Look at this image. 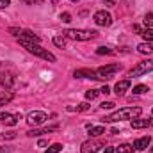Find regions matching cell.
Wrapping results in <instances>:
<instances>
[{"instance_id":"6da1fadb","label":"cell","mask_w":153,"mask_h":153,"mask_svg":"<svg viewBox=\"0 0 153 153\" xmlns=\"http://www.w3.org/2000/svg\"><path fill=\"white\" fill-rule=\"evenodd\" d=\"M143 112V109L141 107H125V109H119V111H116L112 114L105 116L103 117V121H107V123H117V121H126V119H135V117H139Z\"/></svg>"},{"instance_id":"7a4b0ae2","label":"cell","mask_w":153,"mask_h":153,"mask_svg":"<svg viewBox=\"0 0 153 153\" xmlns=\"http://www.w3.org/2000/svg\"><path fill=\"white\" fill-rule=\"evenodd\" d=\"M18 41H20V45H22L29 53H32V55H36V57H41V59H45V61H48V62H55V55H53L52 52H48L46 48H43L39 43L25 41V39H18Z\"/></svg>"},{"instance_id":"3957f363","label":"cell","mask_w":153,"mask_h":153,"mask_svg":"<svg viewBox=\"0 0 153 153\" xmlns=\"http://www.w3.org/2000/svg\"><path fill=\"white\" fill-rule=\"evenodd\" d=\"M16 76H18V73H16L14 66L5 64V66L0 68V82H2V85L5 89H13V85L16 82Z\"/></svg>"},{"instance_id":"277c9868","label":"cell","mask_w":153,"mask_h":153,"mask_svg":"<svg viewBox=\"0 0 153 153\" xmlns=\"http://www.w3.org/2000/svg\"><path fill=\"white\" fill-rule=\"evenodd\" d=\"M62 34L73 41H89V39L96 38L98 32L96 30H84V29H66Z\"/></svg>"},{"instance_id":"5b68a950","label":"cell","mask_w":153,"mask_h":153,"mask_svg":"<svg viewBox=\"0 0 153 153\" xmlns=\"http://www.w3.org/2000/svg\"><path fill=\"white\" fill-rule=\"evenodd\" d=\"M150 71H153V61H152V59L137 62V64L128 71V76H130V78H135V76L146 75V73H150Z\"/></svg>"},{"instance_id":"8992f818","label":"cell","mask_w":153,"mask_h":153,"mask_svg":"<svg viewBox=\"0 0 153 153\" xmlns=\"http://www.w3.org/2000/svg\"><path fill=\"white\" fill-rule=\"evenodd\" d=\"M121 70V64H107V66H100L98 70H94L96 71V76H98V80H111L112 76L117 73Z\"/></svg>"},{"instance_id":"52a82bcc","label":"cell","mask_w":153,"mask_h":153,"mask_svg":"<svg viewBox=\"0 0 153 153\" xmlns=\"http://www.w3.org/2000/svg\"><path fill=\"white\" fill-rule=\"evenodd\" d=\"M45 121H48V114L43 112V111H32V112L27 114V123H29L30 126H34V128L41 126Z\"/></svg>"},{"instance_id":"ba28073f","label":"cell","mask_w":153,"mask_h":153,"mask_svg":"<svg viewBox=\"0 0 153 153\" xmlns=\"http://www.w3.org/2000/svg\"><path fill=\"white\" fill-rule=\"evenodd\" d=\"M93 20H94V23L100 25V27H109V25H112V16H111L107 11H96L94 16H93Z\"/></svg>"},{"instance_id":"9c48e42d","label":"cell","mask_w":153,"mask_h":153,"mask_svg":"<svg viewBox=\"0 0 153 153\" xmlns=\"http://www.w3.org/2000/svg\"><path fill=\"white\" fill-rule=\"evenodd\" d=\"M18 119H22L20 114H11V112H0V123L5 126H14L18 123Z\"/></svg>"},{"instance_id":"30bf717a","label":"cell","mask_w":153,"mask_h":153,"mask_svg":"<svg viewBox=\"0 0 153 153\" xmlns=\"http://www.w3.org/2000/svg\"><path fill=\"white\" fill-rule=\"evenodd\" d=\"M150 144H152V137H150V135H146V137H141V139L134 141V150L143 152V150H148V148H150Z\"/></svg>"},{"instance_id":"8fae6325","label":"cell","mask_w":153,"mask_h":153,"mask_svg":"<svg viewBox=\"0 0 153 153\" xmlns=\"http://www.w3.org/2000/svg\"><path fill=\"white\" fill-rule=\"evenodd\" d=\"M98 150H100V143H96V141H85V143H82L80 153H96Z\"/></svg>"},{"instance_id":"7c38bea8","label":"cell","mask_w":153,"mask_h":153,"mask_svg":"<svg viewBox=\"0 0 153 153\" xmlns=\"http://www.w3.org/2000/svg\"><path fill=\"white\" fill-rule=\"evenodd\" d=\"M132 128L134 130H139V128H150L153 126V119H139V117H135V119H132Z\"/></svg>"},{"instance_id":"4fadbf2b","label":"cell","mask_w":153,"mask_h":153,"mask_svg":"<svg viewBox=\"0 0 153 153\" xmlns=\"http://www.w3.org/2000/svg\"><path fill=\"white\" fill-rule=\"evenodd\" d=\"M76 78H93V80H98L96 71L94 70H87V68H82V70H76L75 71Z\"/></svg>"},{"instance_id":"5bb4252c","label":"cell","mask_w":153,"mask_h":153,"mask_svg":"<svg viewBox=\"0 0 153 153\" xmlns=\"http://www.w3.org/2000/svg\"><path fill=\"white\" fill-rule=\"evenodd\" d=\"M57 128H59L57 125H53V126H48V128H34V130H29V132H27V135H29V137H38V135H41V134L55 132Z\"/></svg>"},{"instance_id":"9a60e30c","label":"cell","mask_w":153,"mask_h":153,"mask_svg":"<svg viewBox=\"0 0 153 153\" xmlns=\"http://www.w3.org/2000/svg\"><path fill=\"white\" fill-rule=\"evenodd\" d=\"M128 89H130V80L126 78V80H119V82L116 84L114 93L117 96H121V94H125V91H128Z\"/></svg>"},{"instance_id":"2e32d148","label":"cell","mask_w":153,"mask_h":153,"mask_svg":"<svg viewBox=\"0 0 153 153\" xmlns=\"http://www.w3.org/2000/svg\"><path fill=\"white\" fill-rule=\"evenodd\" d=\"M14 98V93L11 91V89H7V91H2L0 93V107H4V105H7L11 100Z\"/></svg>"},{"instance_id":"e0dca14e","label":"cell","mask_w":153,"mask_h":153,"mask_svg":"<svg viewBox=\"0 0 153 153\" xmlns=\"http://www.w3.org/2000/svg\"><path fill=\"white\" fill-rule=\"evenodd\" d=\"M87 128H89V135H91V137H100L102 134H105V126H103V125H98V126L87 125Z\"/></svg>"},{"instance_id":"ac0fdd59","label":"cell","mask_w":153,"mask_h":153,"mask_svg":"<svg viewBox=\"0 0 153 153\" xmlns=\"http://www.w3.org/2000/svg\"><path fill=\"white\" fill-rule=\"evenodd\" d=\"M70 112H85V111H89V103H80V105H76V107H73V105H68L66 107Z\"/></svg>"},{"instance_id":"d6986e66","label":"cell","mask_w":153,"mask_h":153,"mask_svg":"<svg viewBox=\"0 0 153 153\" xmlns=\"http://www.w3.org/2000/svg\"><path fill=\"white\" fill-rule=\"evenodd\" d=\"M137 52L139 53H153V45L152 43H141L137 46Z\"/></svg>"},{"instance_id":"ffe728a7","label":"cell","mask_w":153,"mask_h":153,"mask_svg":"<svg viewBox=\"0 0 153 153\" xmlns=\"http://www.w3.org/2000/svg\"><path fill=\"white\" fill-rule=\"evenodd\" d=\"M116 153H134V146H130V144H119L116 148Z\"/></svg>"},{"instance_id":"44dd1931","label":"cell","mask_w":153,"mask_h":153,"mask_svg":"<svg viewBox=\"0 0 153 153\" xmlns=\"http://www.w3.org/2000/svg\"><path fill=\"white\" fill-rule=\"evenodd\" d=\"M150 89H148V85H144V84H139V85H135L134 87V94H144V93H148Z\"/></svg>"},{"instance_id":"7402d4cb","label":"cell","mask_w":153,"mask_h":153,"mask_svg":"<svg viewBox=\"0 0 153 153\" xmlns=\"http://www.w3.org/2000/svg\"><path fill=\"white\" fill-rule=\"evenodd\" d=\"M53 45L59 46V48H64V46H66V38H64V36H55V38H53Z\"/></svg>"},{"instance_id":"603a6c76","label":"cell","mask_w":153,"mask_h":153,"mask_svg":"<svg viewBox=\"0 0 153 153\" xmlns=\"http://www.w3.org/2000/svg\"><path fill=\"white\" fill-rule=\"evenodd\" d=\"M146 43H153V30L152 29H146V30H143V34H141Z\"/></svg>"},{"instance_id":"cb8c5ba5","label":"cell","mask_w":153,"mask_h":153,"mask_svg":"<svg viewBox=\"0 0 153 153\" xmlns=\"http://www.w3.org/2000/svg\"><path fill=\"white\" fill-rule=\"evenodd\" d=\"M96 53H98V55H112V53H114V50L105 48V46H100V48H96Z\"/></svg>"},{"instance_id":"d4e9b609","label":"cell","mask_w":153,"mask_h":153,"mask_svg":"<svg viewBox=\"0 0 153 153\" xmlns=\"http://www.w3.org/2000/svg\"><path fill=\"white\" fill-rule=\"evenodd\" d=\"M98 94H100V89H89V91L85 93V98H87V100H94Z\"/></svg>"},{"instance_id":"484cf974","label":"cell","mask_w":153,"mask_h":153,"mask_svg":"<svg viewBox=\"0 0 153 153\" xmlns=\"http://www.w3.org/2000/svg\"><path fill=\"white\" fill-rule=\"evenodd\" d=\"M61 150H62V144L55 143V144H52V146H50V148H48V150H46L45 153H59Z\"/></svg>"},{"instance_id":"4316f807","label":"cell","mask_w":153,"mask_h":153,"mask_svg":"<svg viewBox=\"0 0 153 153\" xmlns=\"http://www.w3.org/2000/svg\"><path fill=\"white\" fill-rule=\"evenodd\" d=\"M143 22H144V25H146V27H153V13H148V14L144 16V20H143Z\"/></svg>"},{"instance_id":"83f0119b","label":"cell","mask_w":153,"mask_h":153,"mask_svg":"<svg viewBox=\"0 0 153 153\" xmlns=\"http://www.w3.org/2000/svg\"><path fill=\"white\" fill-rule=\"evenodd\" d=\"M114 102H102V103H100V107H102V109H103V111H109V109H114Z\"/></svg>"},{"instance_id":"f1b7e54d","label":"cell","mask_w":153,"mask_h":153,"mask_svg":"<svg viewBox=\"0 0 153 153\" xmlns=\"http://www.w3.org/2000/svg\"><path fill=\"white\" fill-rule=\"evenodd\" d=\"M61 20H62L64 23H70V22H71V14H70V13H61Z\"/></svg>"},{"instance_id":"f546056e","label":"cell","mask_w":153,"mask_h":153,"mask_svg":"<svg viewBox=\"0 0 153 153\" xmlns=\"http://www.w3.org/2000/svg\"><path fill=\"white\" fill-rule=\"evenodd\" d=\"M22 2H25L27 5H38V4L45 2V0H22Z\"/></svg>"},{"instance_id":"4dcf8cb0","label":"cell","mask_w":153,"mask_h":153,"mask_svg":"<svg viewBox=\"0 0 153 153\" xmlns=\"http://www.w3.org/2000/svg\"><path fill=\"white\" fill-rule=\"evenodd\" d=\"M116 2H117V0H103V4H105L107 7H114Z\"/></svg>"},{"instance_id":"1f68e13d","label":"cell","mask_w":153,"mask_h":153,"mask_svg":"<svg viewBox=\"0 0 153 153\" xmlns=\"http://www.w3.org/2000/svg\"><path fill=\"white\" fill-rule=\"evenodd\" d=\"M2 137H4V139H14V137H16V134H14V132H9V134H4Z\"/></svg>"},{"instance_id":"d6a6232c","label":"cell","mask_w":153,"mask_h":153,"mask_svg":"<svg viewBox=\"0 0 153 153\" xmlns=\"http://www.w3.org/2000/svg\"><path fill=\"white\" fill-rule=\"evenodd\" d=\"M11 4V0H0V9H5Z\"/></svg>"},{"instance_id":"836d02e7","label":"cell","mask_w":153,"mask_h":153,"mask_svg":"<svg viewBox=\"0 0 153 153\" xmlns=\"http://www.w3.org/2000/svg\"><path fill=\"white\" fill-rule=\"evenodd\" d=\"M100 93H103V94H109V93H111V87H109V85H103V87L100 89Z\"/></svg>"},{"instance_id":"e575fe53","label":"cell","mask_w":153,"mask_h":153,"mask_svg":"<svg viewBox=\"0 0 153 153\" xmlns=\"http://www.w3.org/2000/svg\"><path fill=\"white\" fill-rule=\"evenodd\" d=\"M134 32H137V34H143V29H141L139 25H134Z\"/></svg>"},{"instance_id":"d590c367","label":"cell","mask_w":153,"mask_h":153,"mask_svg":"<svg viewBox=\"0 0 153 153\" xmlns=\"http://www.w3.org/2000/svg\"><path fill=\"white\" fill-rule=\"evenodd\" d=\"M46 144H48V143H46V141H43V139H41V141L38 143V146H39V148H45Z\"/></svg>"},{"instance_id":"8d00e7d4","label":"cell","mask_w":153,"mask_h":153,"mask_svg":"<svg viewBox=\"0 0 153 153\" xmlns=\"http://www.w3.org/2000/svg\"><path fill=\"white\" fill-rule=\"evenodd\" d=\"M116 150L112 148V146H109V148H105V153H114Z\"/></svg>"},{"instance_id":"74e56055","label":"cell","mask_w":153,"mask_h":153,"mask_svg":"<svg viewBox=\"0 0 153 153\" xmlns=\"http://www.w3.org/2000/svg\"><path fill=\"white\" fill-rule=\"evenodd\" d=\"M4 152H7V148H4V146H0V153H4Z\"/></svg>"},{"instance_id":"f35d334b","label":"cell","mask_w":153,"mask_h":153,"mask_svg":"<svg viewBox=\"0 0 153 153\" xmlns=\"http://www.w3.org/2000/svg\"><path fill=\"white\" fill-rule=\"evenodd\" d=\"M0 68H2V61H0Z\"/></svg>"},{"instance_id":"ab89813d","label":"cell","mask_w":153,"mask_h":153,"mask_svg":"<svg viewBox=\"0 0 153 153\" xmlns=\"http://www.w3.org/2000/svg\"><path fill=\"white\" fill-rule=\"evenodd\" d=\"M71 2H78V0H71Z\"/></svg>"},{"instance_id":"60d3db41","label":"cell","mask_w":153,"mask_h":153,"mask_svg":"<svg viewBox=\"0 0 153 153\" xmlns=\"http://www.w3.org/2000/svg\"><path fill=\"white\" fill-rule=\"evenodd\" d=\"M152 114H153V109H152Z\"/></svg>"},{"instance_id":"b9f144b4","label":"cell","mask_w":153,"mask_h":153,"mask_svg":"<svg viewBox=\"0 0 153 153\" xmlns=\"http://www.w3.org/2000/svg\"><path fill=\"white\" fill-rule=\"evenodd\" d=\"M152 152H153V148H152Z\"/></svg>"}]
</instances>
